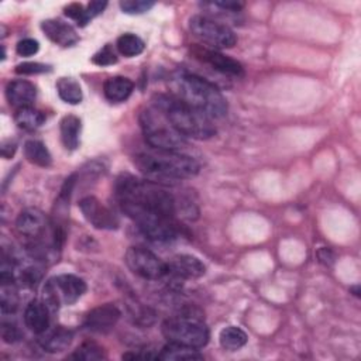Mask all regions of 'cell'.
<instances>
[{"mask_svg":"<svg viewBox=\"0 0 361 361\" xmlns=\"http://www.w3.org/2000/svg\"><path fill=\"white\" fill-rule=\"evenodd\" d=\"M39 49V44L37 39H32V38H24L21 41H18L17 47H16V51L20 56H31V55H35Z\"/></svg>","mask_w":361,"mask_h":361,"instance_id":"d6a6232c","label":"cell"},{"mask_svg":"<svg viewBox=\"0 0 361 361\" xmlns=\"http://www.w3.org/2000/svg\"><path fill=\"white\" fill-rule=\"evenodd\" d=\"M154 1L147 0H124L120 1V8L126 14H142L154 7Z\"/></svg>","mask_w":361,"mask_h":361,"instance_id":"83f0119b","label":"cell"},{"mask_svg":"<svg viewBox=\"0 0 361 361\" xmlns=\"http://www.w3.org/2000/svg\"><path fill=\"white\" fill-rule=\"evenodd\" d=\"M1 338L4 343H16L21 338V331L18 326L13 322H3L1 323Z\"/></svg>","mask_w":361,"mask_h":361,"instance_id":"1f68e13d","label":"cell"},{"mask_svg":"<svg viewBox=\"0 0 361 361\" xmlns=\"http://www.w3.org/2000/svg\"><path fill=\"white\" fill-rule=\"evenodd\" d=\"M6 97L10 106L16 107V110L21 107H28V106H32L37 97V89L28 80L16 79L7 85Z\"/></svg>","mask_w":361,"mask_h":361,"instance_id":"2e32d148","label":"cell"},{"mask_svg":"<svg viewBox=\"0 0 361 361\" xmlns=\"http://www.w3.org/2000/svg\"><path fill=\"white\" fill-rule=\"evenodd\" d=\"M16 148H17V147H16V142H11V141L4 142L3 147H1V155L8 159V158H11V157L14 155Z\"/></svg>","mask_w":361,"mask_h":361,"instance_id":"8d00e7d4","label":"cell"},{"mask_svg":"<svg viewBox=\"0 0 361 361\" xmlns=\"http://www.w3.org/2000/svg\"><path fill=\"white\" fill-rule=\"evenodd\" d=\"M80 128H82L80 118L73 116V114H68L61 120V123H59L61 140H62V144L66 149L73 151V149L78 148Z\"/></svg>","mask_w":361,"mask_h":361,"instance_id":"ffe728a7","label":"cell"},{"mask_svg":"<svg viewBox=\"0 0 361 361\" xmlns=\"http://www.w3.org/2000/svg\"><path fill=\"white\" fill-rule=\"evenodd\" d=\"M92 61H93V63H96L99 66H109V65H113L117 62V55H116L114 49L111 48V45L107 44L93 55Z\"/></svg>","mask_w":361,"mask_h":361,"instance_id":"f1b7e54d","label":"cell"},{"mask_svg":"<svg viewBox=\"0 0 361 361\" xmlns=\"http://www.w3.org/2000/svg\"><path fill=\"white\" fill-rule=\"evenodd\" d=\"M107 3L106 1H90L85 10H86V17H87V21H90L92 18L97 17L99 14L103 13V10L106 8Z\"/></svg>","mask_w":361,"mask_h":361,"instance_id":"836d02e7","label":"cell"},{"mask_svg":"<svg viewBox=\"0 0 361 361\" xmlns=\"http://www.w3.org/2000/svg\"><path fill=\"white\" fill-rule=\"evenodd\" d=\"M219 341L224 350L235 351L247 344L248 337L243 329L237 326H227L220 331Z\"/></svg>","mask_w":361,"mask_h":361,"instance_id":"cb8c5ba5","label":"cell"},{"mask_svg":"<svg viewBox=\"0 0 361 361\" xmlns=\"http://www.w3.org/2000/svg\"><path fill=\"white\" fill-rule=\"evenodd\" d=\"M14 120L21 130L34 131L44 124L45 114L42 111L34 109L32 106H28V107L17 109L16 114H14Z\"/></svg>","mask_w":361,"mask_h":361,"instance_id":"7402d4cb","label":"cell"},{"mask_svg":"<svg viewBox=\"0 0 361 361\" xmlns=\"http://www.w3.org/2000/svg\"><path fill=\"white\" fill-rule=\"evenodd\" d=\"M73 338V331L63 326H55L47 329L38 334V344L48 353H61L66 350Z\"/></svg>","mask_w":361,"mask_h":361,"instance_id":"e0dca14e","label":"cell"},{"mask_svg":"<svg viewBox=\"0 0 361 361\" xmlns=\"http://www.w3.org/2000/svg\"><path fill=\"white\" fill-rule=\"evenodd\" d=\"M0 309L3 314H11L18 309V289L13 269L0 268Z\"/></svg>","mask_w":361,"mask_h":361,"instance_id":"5bb4252c","label":"cell"},{"mask_svg":"<svg viewBox=\"0 0 361 361\" xmlns=\"http://www.w3.org/2000/svg\"><path fill=\"white\" fill-rule=\"evenodd\" d=\"M189 30L193 37H196L203 44L212 47V49L231 48L237 42V37L228 25L216 21L207 16L196 14L190 17Z\"/></svg>","mask_w":361,"mask_h":361,"instance_id":"ba28073f","label":"cell"},{"mask_svg":"<svg viewBox=\"0 0 361 361\" xmlns=\"http://www.w3.org/2000/svg\"><path fill=\"white\" fill-rule=\"evenodd\" d=\"M41 28L45 35L55 44L61 47H72L79 41V37L72 25L62 20L49 18L41 23Z\"/></svg>","mask_w":361,"mask_h":361,"instance_id":"9a60e30c","label":"cell"},{"mask_svg":"<svg viewBox=\"0 0 361 361\" xmlns=\"http://www.w3.org/2000/svg\"><path fill=\"white\" fill-rule=\"evenodd\" d=\"M317 257L320 259V262H323L324 265H331L334 262V254L330 248H326V247H322L319 251H317Z\"/></svg>","mask_w":361,"mask_h":361,"instance_id":"d590c367","label":"cell"},{"mask_svg":"<svg viewBox=\"0 0 361 361\" xmlns=\"http://www.w3.org/2000/svg\"><path fill=\"white\" fill-rule=\"evenodd\" d=\"M71 358L79 360V361H97V360L106 358V354L99 344L93 341H86L75 350Z\"/></svg>","mask_w":361,"mask_h":361,"instance_id":"4316f807","label":"cell"},{"mask_svg":"<svg viewBox=\"0 0 361 361\" xmlns=\"http://www.w3.org/2000/svg\"><path fill=\"white\" fill-rule=\"evenodd\" d=\"M116 196L120 209L145 235L161 231L176 221L178 202L162 185L123 173L116 180Z\"/></svg>","mask_w":361,"mask_h":361,"instance_id":"6da1fadb","label":"cell"},{"mask_svg":"<svg viewBox=\"0 0 361 361\" xmlns=\"http://www.w3.org/2000/svg\"><path fill=\"white\" fill-rule=\"evenodd\" d=\"M116 47H117V51L123 56L133 58V56L140 55L144 51L145 44H144V41L138 35L131 34V32H126V34H123V35H120L117 38Z\"/></svg>","mask_w":361,"mask_h":361,"instance_id":"484cf974","label":"cell"},{"mask_svg":"<svg viewBox=\"0 0 361 361\" xmlns=\"http://www.w3.org/2000/svg\"><path fill=\"white\" fill-rule=\"evenodd\" d=\"M24 155L27 158V161H30L31 164L37 165V166H49L52 164V157L48 151V148L45 147L44 142L38 141V140H28L24 144Z\"/></svg>","mask_w":361,"mask_h":361,"instance_id":"603a6c76","label":"cell"},{"mask_svg":"<svg viewBox=\"0 0 361 361\" xmlns=\"http://www.w3.org/2000/svg\"><path fill=\"white\" fill-rule=\"evenodd\" d=\"M126 265L140 278L158 281L168 275V265L144 247H130L124 255Z\"/></svg>","mask_w":361,"mask_h":361,"instance_id":"9c48e42d","label":"cell"},{"mask_svg":"<svg viewBox=\"0 0 361 361\" xmlns=\"http://www.w3.org/2000/svg\"><path fill=\"white\" fill-rule=\"evenodd\" d=\"M145 141L154 149L179 151L186 145L185 137L169 123L165 114L157 109H147L140 116Z\"/></svg>","mask_w":361,"mask_h":361,"instance_id":"5b68a950","label":"cell"},{"mask_svg":"<svg viewBox=\"0 0 361 361\" xmlns=\"http://www.w3.org/2000/svg\"><path fill=\"white\" fill-rule=\"evenodd\" d=\"M79 209L83 217L96 228L116 230L118 227L117 216L104 204H102L94 196H86L80 199Z\"/></svg>","mask_w":361,"mask_h":361,"instance_id":"30bf717a","label":"cell"},{"mask_svg":"<svg viewBox=\"0 0 361 361\" xmlns=\"http://www.w3.org/2000/svg\"><path fill=\"white\" fill-rule=\"evenodd\" d=\"M154 106L165 114L169 123L185 138L190 137L195 140H209L216 134V127L207 116L178 100L172 94L155 96Z\"/></svg>","mask_w":361,"mask_h":361,"instance_id":"277c9868","label":"cell"},{"mask_svg":"<svg viewBox=\"0 0 361 361\" xmlns=\"http://www.w3.org/2000/svg\"><path fill=\"white\" fill-rule=\"evenodd\" d=\"M203 355L197 351V348L169 343L162 347L161 353L158 354V360H169V361H193L202 360Z\"/></svg>","mask_w":361,"mask_h":361,"instance_id":"44dd1931","label":"cell"},{"mask_svg":"<svg viewBox=\"0 0 361 361\" xmlns=\"http://www.w3.org/2000/svg\"><path fill=\"white\" fill-rule=\"evenodd\" d=\"M56 92L59 97L69 104H78L82 102V87L73 78H59L56 82Z\"/></svg>","mask_w":361,"mask_h":361,"instance_id":"d4e9b609","label":"cell"},{"mask_svg":"<svg viewBox=\"0 0 361 361\" xmlns=\"http://www.w3.org/2000/svg\"><path fill=\"white\" fill-rule=\"evenodd\" d=\"M162 334L169 343L202 348L209 343V329L204 322L193 314L168 317L162 323Z\"/></svg>","mask_w":361,"mask_h":361,"instance_id":"8992f818","label":"cell"},{"mask_svg":"<svg viewBox=\"0 0 361 361\" xmlns=\"http://www.w3.org/2000/svg\"><path fill=\"white\" fill-rule=\"evenodd\" d=\"M172 96L199 110L210 120L227 114V100L209 80L189 72H178L171 78Z\"/></svg>","mask_w":361,"mask_h":361,"instance_id":"7a4b0ae2","label":"cell"},{"mask_svg":"<svg viewBox=\"0 0 361 361\" xmlns=\"http://www.w3.org/2000/svg\"><path fill=\"white\" fill-rule=\"evenodd\" d=\"M134 165L148 179L157 183H171L193 178L199 173V164L179 151L154 149L134 157Z\"/></svg>","mask_w":361,"mask_h":361,"instance_id":"3957f363","label":"cell"},{"mask_svg":"<svg viewBox=\"0 0 361 361\" xmlns=\"http://www.w3.org/2000/svg\"><path fill=\"white\" fill-rule=\"evenodd\" d=\"M166 265L168 274L179 279H197L206 272L204 264L197 257L190 254L175 255Z\"/></svg>","mask_w":361,"mask_h":361,"instance_id":"4fadbf2b","label":"cell"},{"mask_svg":"<svg viewBox=\"0 0 361 361\" xmlns=\"http://www.w3.org/2000/svg\"><path fill=\"white\" fill-rule=\"evenodd\" d=\"M121 312L113 303H104L92 309L85 317V327L93 333H107L118 322Z\"/></svg>","mask_w":361,"mask_h":361,"instance_id":"7c38bea8","label":"cell"},{"mask_svg":"<svg viewBox=\"0 0 361 361\" xmlns=\"http://www.w3.org/2000/svg\"><path fill=\"white\" fill-rule=\"evenodd\" d=\"M65 16L75 20L79 27H85L89 23L87 17H86V10L79 3H72L68 7H65Z\"/></svg>","mask_w":361,"mask_h":361,"instance_id":"f546056e","label":"cell"},{"mask_svg":"<svg viewBox=\"0 0 361 361\" xmlns=\"http://www.w3.org/2000/svg\"><path fill=\"white\" fill-rule=\"evenodd\" d=\"M51 66L39 62H23L16 66V73L18 75H37V73H44L49 72Z\"/></svg>","mask_w":361,"mask_h":361,"instance_id":"4dcf8cb0","label":"cell"},{"mask_svg":"<svg viewBox=\"0 0 361 361\" xmlns=\"http://www.w3.org/2000/svg\"><path fill=\"white\" fill-rule=\"evenodd\" d=\"M49 312L51 309L44 300H31L24 310L25 326L35 334L44 333L47 329H49Z\"/></svg>","mask_w":361,"mask_h":361,"instance_id":"ac0fdd59","label":"cell"},{"mask_svg":"<svg viewBox=\"0 0 361 361\" xmlns=\"http://www.w3.org/2000/svg\"><path fill=\"white\" fill-rule=\"evenodd\" d=\"M86 282L72 274H62L45 282L42 300L51 310H58L61 306L75 303L85 292Z\"/></svg>","mask_w":361,"mask_h":361,"instance_id":"52a82bcc","label":"cell"},{"mask_svg":"<svg viewBox=\"0 0 361 361\" xmlns=\"http://www.w3.org/2000/svg\"><path fill=\"white\" fill-rule=\"evenodd\" d=\"M213 6H216V7H219L224 11H228V13H237L244 7V3H240V1H214Z\"/></svg>","mask_w":361,"mask_h":361,"instance_id":"e575fe53","label":"cell"},{"mask_svg":"<svg viewBox=\"0 0 361 361\" xmlns=\"http://www.w3.org/2000/svg\"><path fill=\"white\" fill-rule=\"evenodd\" d=\"M134 90V83L126 76L109 78L103 85V93L107 100L113 103L124 102Z\"/></svg>","mask_w":361,"mask_h":361,"instance_id":"d6986e66","label":"cell"},{"mask_svg":"<svg viewBox=\"0 0 361 361\" xmlns=\"http://www.w3.org/2000/svg\"><path fill=\"white\" fill-rule=\"evenodd\" d=\"M193 55L200 59L202 62L210 65L213 69H216L217 72H221L224 75H231V76H241L244 73L243 65L219 52L217 49H212V48H206V47H196L193 48Z\"/></svg>","mask_w":361,"mask_h":361,"instance_id":"8fae6325","label":"cell"}]
</instances>
